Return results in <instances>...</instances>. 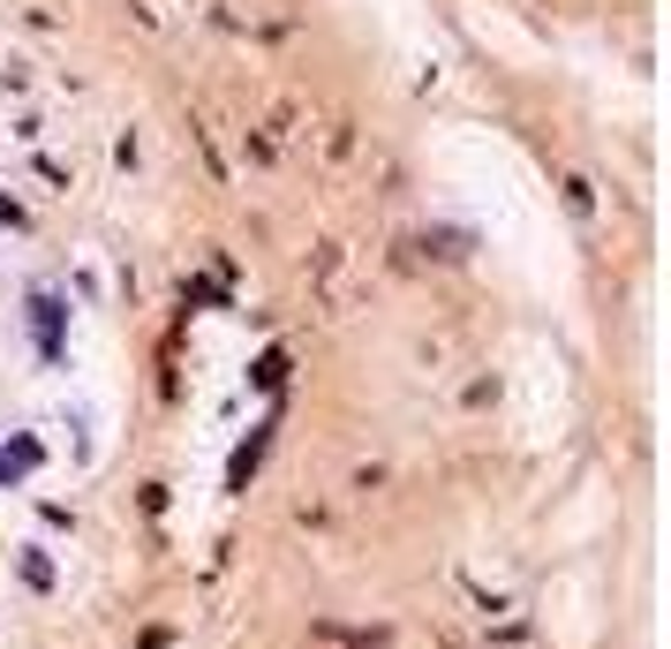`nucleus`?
Listing matches in <instances>:
<instances>
[{"mask_svg": "<svg viewBox=\"0 0 671 649\" xmlns=\"http://www.w3.org/2000/svg\"><path fill=\"white\" fill-rule=\"evenodd\" d=\"M23 582H31V589H53V566H45L39 552H23Z\"/></svg>", "mask_w": 671, "mask_h": 649, "instance_id": "obj_1", "label": "nucleus"}]
</instances>
